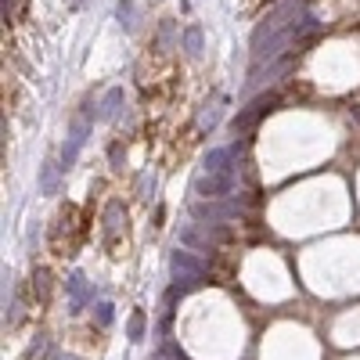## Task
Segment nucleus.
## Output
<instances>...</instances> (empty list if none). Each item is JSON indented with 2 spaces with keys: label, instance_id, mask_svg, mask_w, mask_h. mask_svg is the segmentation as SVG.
Instances as JSON below:
<instances>
[{
  "label": "nucleus",
  "instance_id": "obj_1",
  "mask_svg": "<svg viewBox=\"0 0 360 360\" xmlns=\"http://www.w3.org/2000/svg\"><path fill=\"white\" fill-rule=\"evenodd\" d=\"M87 216H83V209L80 206H72V202H65L58 213H54V224H51V231H47V242H51V248H54V256H76L80 253V245L87 242Z\"/></svg>",
  "mask_w": 360,
  "mask_h": 360
}]
</instances>
